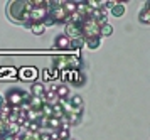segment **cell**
Masks as SVG:
<instances>
[{
  "mask_svg": "<svg viewBox=\"0 0 150 140\" xmlns=\"http://www.w3.org/2000/svg\"><path fill=\"white\" fill-rule=\"evenodd\" d=\"M30 9H32V4L27 2V0L10 2V4H8V9H7V14H8V17H10V20L21 22V24H27V22H30V20H29Z\"/></svg>",
  "mask_w": 150,
  "mask_h": 140,
  "instance_id": "6da1fadb",
  "label": "cell"
},
{
  "mask_svg": "<svg viewBox=\"0 0 150 140\" xmlns=\"http://www.w3.org/2000/svg\"><path fill=\"white\" fill-rule=\"evenodd\" d=\"M30 98V93L21 88H10L5 95V103L10 107H21L22 103H27Z\"/></svg>",
  "mask_w": 150,
  "mask_h": 140,
  "instance_id": "7a4b0ae2",
  "label": "cell"
},
{
  "mask_svg": "<svg viewBox=\"0 0 150 140\" xmlns=\"http://www.w3.org/2000/svg\"><path fill=\"white\" fill-rule=\"evenodd\" d=\"M30 4H32L30 15H29L30 24L42 22V20L47 17V2H42V0H32Z\"/></svg>",
  "mask_w": 150,
  "mask_h": 140,
  "instance_id": "3957f363",
  "label": "cell"
},
{
  "mask_svg": "<svg viewBox=\"0 0 150 140\" xmlns=\"http://www.w3.org/2000/svg\"><path fill=\"white\" fill-rule=\"evenodd\" d=\"M81 36L84 41L100 37V26L93 19H84V22L81 24Z\"/></svg>",
  "mask_w": 150,
  "mask_h": 140,
  "instance_id": "277c9868",
  "label": "cell"
},
{
  "mask_svg": "<svg viewBox=\"0 0 150 140\" xmlns=\"http://www.w3.org/2000/svg\"><path fill=\"white\" fill-rule=\"evenodd\" d=\"M37 76H39V71L34 66H24L21 69H17V80L21 81H29V83L32 81V83H35Z\"/></svg>",
  "mask_w": 150,
  "mask_h": 140,
  "instance_id": "5b68a950",
  "label": "cell"
},
{
  "mask_svg": "<svg viewBox=\"0 0 150 140\" xmlns=\"http://www.w3.org/2000/svg\"><path fill=\"white\" fill-rule=\"evenodd\" d=\"M17 80V68L2 66L0 68V83L2 81H15Z\"/></svg>",
  "mask_w": 150,
  "mask_h": 140,
  "instance_id": "8992f818",
  "label": "cell"
},
{
  "mask_svg": "<svg viewBox=\"0 0 150 140\" xmlns=\"http://www.w3.org/2000/svg\"><path fill=\"white\" fill-rule=\"evenodd\" d=\"M73 86H83L86 83V76L79 71V69H69V81Z\"/></svg>",
  "mask_w": 150,
  "mask_h": 140,
  "instance_id": "52a82bcc",
  "label": "cell"
},
{
  "mask_svg": "<svg viewBox=\"0 0 150 140\" xmlns=\"http://www.w3.org/2000/svg\"><path fill=\"white\" fill-rule=\"evenodd\" d=\"M69 130H71L69 123H68V122H62V125L54 132L56 140H69V139H71V132H69Z\"/></svg>",
  "mask_w": 150,
  "mask_h": 140,
  "instance_id": "ba28073f",
  "label": "cell"
},
{
  "mask_svg": "<svg viewBox=\"0 0 150 140\" xmlns=\"http://www.w3.org/2000/svg\"><path fill=\"white\" fill-rule=\"evenodd\" d=\"M54 47H57L59 51H69L71 49V41L64 34H57L54 39Z\"/></svg>",
  "mask_w": 150,
  "mask_h": 140,
  "instance_id": "9c48e42d",
  "label": "cell"
},
{
  "mask_svg": "<svg viewBox=\"0 0 150 140\" xmlns=\"http://www.w3.org/2000/svg\"><path fill=\"white\" fill-rule=\"evenodd\" d=\"M68 39H78V37H83L81 36V26H76V24H71L68 22L66 24V34H64Z\"/></svg>",
  "mask_w": 150,
  "mask_h": 140,
  "instance_id": "30bf717a",
  "label": "cell"
},
{
  "mask_svg": "<svg viewBox=\"0 0 150 140\" xmlns=\"http://www.w3.org/2000/svg\"><path fill=\"white\" fill-rule=\"evenodd\" d=\"M27 105H29V108H30L32 112H41L42 107H44V100H42V98H39V96H32V95H30Z\"/></svg>",
  "mask_w": 150,
  "mask_h": 140,
  "instance_id": "8fae6325",
  "label": "cell"
},
{
  "mask_svg": "<svg viewBox=\"0 0 150 140\" xmlns=\"http://www.w3.org/2000/svg\"><path fill=\"white\" fill-rule=\"evenodd\" d=\"M29 93L32 95V96H39V98H44V93H46L44 83H39V81L32 83V86H30V91H29Z\"/></svg>",
  "mask_w": 150,
  "mask_h": 140,
  "instance_id": "7c38bea8",
  "label": "cell"
},
{
  "mask_svg": "<svg viewBox=\"0 0 150 140\" xmlns=\"http://www.w3.org/2000/svg\"><path fill=\"white\" fill-rule=\"evenodd\" d=\"M52 64H54V69L57 71H62V69H68V56H57L52 59Z\"/></svg>",
  "mask_w": 150,
  "mask_h": 140,
  "instance_id": "4fadbf2b",
  "label": "cell"
},
{
  "mask_svg": "<svg viewBox=\"0 0 150 140\" xmlns=\"http://www.w3.org/2000/svg\"><path fill=\"white\" fill-rule=\"evenodd\" d=\"M56 95H57V100H69V88L66 85L59 83L57 90H56Z\"/></svg>",
  "mask_w": 150,
  "mask_h": 140,
  "instance_id": "5bb4252c",
  "label": "cell"
},
{
  "mask_svg": "<svg viewBox=\"0 0 150 140\" xmlns=\"http://www.w3.org/2000/svg\"><path fill=\"white\" fill-rule=\"evenodd\" d=\"M138 20L142 24H150V10H149V2L145 4V7L142 9V12L138 14Z\"/></svg>",
  "mask_w": 150,
  "mask_h": 140,
  "instance_id": "9a60e30c",
  "label": "cell"
},
{
  "mask_svg": "<svg viewBox=\"0 0 150 140\" xmlns=\"http://www.w3.org/2000/svg\"><path fill=\"white\" fill-rule=\"evenodd\" d=\"M68 101H69V105H71V107L78 108V110H81L83 105H84V101H83V98L79 96V95H74V96H71Z\"/></svg>",
  "mask_w": 150,
  "mask_h": 140,
  "instance_id": "2e32d148",
  "label": "cell"
},
{
  "mask_svg": "<svg viewBox=\"0 0 150 140\" xmlns=\"http://www.w3.org/2000/svg\"><path fill=\"white\" fill-rule=\"evenodd\" d=\"M113 34V27L111 24H105V26L100 27V37H110Z\"/></svg>",
  "mask_w": 150,
  "mask_h": 140,
  "instance_id": "e0dca14e",
  "label": "cell"
},
{
  "mask_svg": "<svg viewBox=\"0 0 150 140\" xmlns=\"http://www.w3.org/2000/svg\"><path fill=\"white\" fill-rule=\"evenodd\" d=\"M30 31H32L35 36H41V34L46 32V27H44V24H42V22H35V24H32V26H30Z\"/></svg>",
  "mask_w": 150,
  "mask_h": 140,
  "instance_id": "ac0fdd59",
  "label": "cell"
},
{
  "mask_svg": "<svg viewBox=\"0 0 150 140\" xmlns=\"http://www.w3.org/2000/svg\"><path fill=\"white\" fill-rule=\"evenodd\" d=\"M110 12H111V15H115V17H122L123 14H125V4H116Z\"/></svg>",
  "mask_w": 150,
  "mask_h": 140,
  "instance_id": "d6986e66",
  "label": "cell"
},
{
  "mask_svg": "<svg viewBox=\"0 0 150 140\" xmlns=\"http://www.w3.org/2000/svg\"><path fill=\"white\" fill-rule=\"evenodd\" d=\"M84 44H86L89 49H93V51H95V49H98V47H100L101 39H100V37H95V39H86V41H84Z\"/></svg>",
  "mask_w": 150,
  "mask_h": 140,
  "instance_id": "ffe728a7",
  "label": "cell"
},
{
  "mask_svg": "<svg viewBox=\"0 0 150 140\" xmlns=\"http://www.w3.org/2000/svg\"><path fill=\"white\" fill-rule=\"evenodd\" d=\"M61 5H62V9H64L69 15L76 12V2H61Z\"/></svg>",
  "mask_w": 150,
  "mask_h": 140,
  "instance_id": "44dd1931",
  "label": "cell"
},
{
  "mask_svg": "<svg viewBox=\"0 0 150 140\" xmlns=\"http://www.w3.org/2000/svg\"><path fill=\"white\" fill-rule=\"evenodd\" d=\"M71 41V49H74V51H79L83 46H84V39L83 37H78V39H69Z\"/></svg>",
  "mask_w": 150,
  "mask_h": 140,
  "instance_id": "7402d4cb",
  "label": "cell"
},
{
  "mask_svg": "<svg viewBox=\"0 0 150 140\" xmlns=\"http://www.w3.org/2000/svg\"><path fill=\"white\" fill-rule=\"evenodd\" d=\"M84 4H86L91 10H100V9H103V2H100V0H88V2H84Z\"/></svg>",
  "mask_w": 150,
  "mask_h": 140,
  "instance_id": "603a6c76",
  "label": "cell"
},
{
  "mask_svg": "<svg viewBox=\"0 0 150 140\" xmlns=\"http://www.w3.org/2000/svg\"><path fill=\"white\" fill-rule=\"evenodd\" d=\"M42 81H52V76H51V69L49 68H46L44 71H42Z\"/></svg>",
  "mask_w": 150,
  "mask_h": 140,
  "instance_id": "cb8c5ba5",
  "label": "cell"
}]
</instances>
